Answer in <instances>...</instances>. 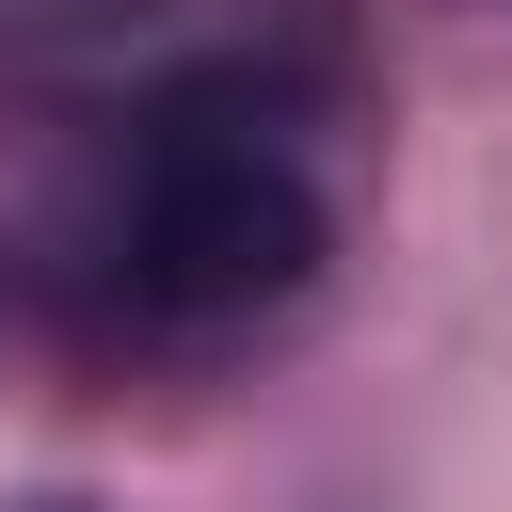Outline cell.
Masks as SVG:
<instances>
[{
	"instance_id": "1",
	"label": "cell",
	"mask_w": 512,
	"mask_h": 512,
	"mask_svg": "<svg viewBox=\"0 0 512 512\" xmlns=\"http://www.w3.org/2000/svg\"><path fill=\"white\" fill-rule=\"evenodd\" d=\"M320 272V176L256 96H176L144 112L112 176V288L144 320H240Z\"/></svg>"
}]
</instances>
